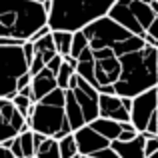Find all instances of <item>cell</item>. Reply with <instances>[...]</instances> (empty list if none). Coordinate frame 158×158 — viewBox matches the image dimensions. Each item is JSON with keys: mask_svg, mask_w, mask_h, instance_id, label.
<instances>
[{"mask_svg": "<svg viewBox=\"0 0 158 158\" xmlns=\"http://www.w3.org/2000/svg\"><path fill=\"white\" fill-rule=\"evenodd\" d=\"M86 48L76 58V72L98 92L134 98L158 84V48L110 16L82 28Z\"/></svg>", "mask_w": 158, "mask_h": 158, "instance_id": "obj_1", "label": "cell"}, {"mask_svg": "<svg viewBox=\"0 0 158 158\" xmlns=\"http://www.w3.org/2000/svg\"><path fill=\"white\" fill-rule=\"evenodd\" d=\"M50 0H0V36L26 42L48 24Z\"/></svg>", "mask_w": 158, "mask_h": 158, "instance_id": "obj_2", "label": "cell"}, {"mask_svg": "<svg viewBox=\"0 0 158 158\" xmlns=\"http://www.w3.org/2000/svg\"><path fill=\"white\" fill-rule=\"evenodd\" d=\"M114 4L116 0H50L48 26L50 30H82L106 16Z\"/></svg>", "mask_w": 158, "mask_h": 158, "instance_id": "obj_3", "label": "cell"}, {"mask_svg": "<svg viewBox=\"0 0 158 158\" xmlns=\"http://www.w3.org/2000/svg\"><path fill=\"white\" fill-rule=\"evenodd\" d=\"M106 16L158 48V12L152 0H116Z\"/></svg>", "mask_w": 158, "mask_h": 158, "instance_id": "obj_4", "label": "cell"}, {"mask_svg": "<svg viewBox=\"0 0 158 158\" xmlns=\"http://www.w3.org/2000/svg\"><path fill=\"white\" fill-rule=\"evenodd\" d=\"M98 90L88 80L74 72L64 88V112L70 132L98 118Z\"/></svg>", "mask_w": 158, "mask_h": 158, "instance_id": "obj_5", "label": "cell"}, {"mask_svg": "<svg viewBox=\"0 0 158 158\" xmlns=\"http://www.w3.org/2000/svg\"><path fill=\"white\" fill-rule=\"evenodd\" d=\"M26 124L30 126V130L40 132L44 136H52L56 140L70 134L64 112V88L56 86L52 92L36 100L32 104L30 116L26 118Z\"/></svg>", "mask_w": 158, "mask_h": 158, "instance_id": "obj_6", "label": "cell"}, {"mask_svg": "<svg viewBox=\"0 0 158 158\" xmlns=\"http://www.w3.org/2000/svg\"><path fill=\"white\" fill-rule=\"evenodd\" d=\"M28 60L22 44L0 46V98H12L16 94V80L28 72Z\"/></svg>", "mask_w": 158, "mask_h": 158, "instance_id": "obj_7", "label": "cell"}, {"mask_svg": "<svg viewBox=\"0 0 158 158\" xmlns=\"http://www.w3.org/2000/svg\"><path fill=\"white\" fill-rule=\"evenodd\" d=\"M130 124L146 136L158 134V84L132 98Z\"/></svg>", "mask_w": 158, "mask_h": 158, "instance_id": "obj_8", "label": "cell"}, {"mask_svg": "<svg viewBox=\"0 0 158 158\" xmlns=\"http://www.w3.org/2000/svg\"><path fill=\"white\" fill-rule=\"evenodd\" d=\"M72 134H74V140H76V146H78V154L94 156V158H118V154L110 148L112 140H108L104 134L94 130L90 124L74 130Z\"/></svg>", "mask_w": 158, "mask_h": 158, "instance_id": "obj_9", "label": "cell"}, {"mask_svg": "<svg viewBox=\"0 0 158 158\" xmlns=\"http://www.w3.org/2000/svg\"><path fill=\"white\" fill-rule=\"evenodd\" d=\"M30 128L26 118L18 112L12 98H0V144L8 138L18 136L22 130Z\"/></svg>", "mask_w": 158, "mask_h": 158, "instance_id": "obj_10", "label": "cell"}, {"mask_svg": "<svg viewBox=\"0 0 158 158\" xmlns=\"http://www.w3.org/2000/svg\"><path fill=\"white\" fill-rule=\"evenodd\" d=\"M132 98L116 94H98V116L116 122H130Z\"/></svg>", "mask_w": 158, "mask_h": 158, "instance_id": "obj_11", "label": "cell"}, {"mask_svg": "<svg viewBox=\"0 0 158 158\" xmlns=\"http://www.w3.org/2000/svg\"><path fill=\"white\" fill-rule=\"evenodd\" d=\"M52 32V30H50ZM48 32V34L40 36L38 40H30L32 44H34V56H32V62H30V74H36L38 70H42L44 66L48 64V62L52 60L54 56H56V46H54L52 42V34Z\"/></svg>", "mask_w": 158, "mask_h": 158, "instance_id": "obj_12", "label": "cell"}, {"mask_svg": "<svg viewBox=\"0 0 158 158\" xmlns=\"http://www.w3.org/2000/svg\"><path fill=\"white\" fill-rule=\"evenodd\" d=\"M144 142L146 134L138 132L130 140H112L110 148L118 154V158H144Z\"/></svg>", "mask_w": 158, "mask_h": 158, "instance_id": "obj_13", "label": "cell"}, {"mask_svg": "<svg viewBox=\"0 0 158 158\" xmlns=\"http://www.w3.org/2000/svg\"><path fill=\"white\" fill-rule=\"evenodd\" d=\"M32 100H40L42 96H46L48 92H52L54 88L58 86L56 82V72H52L48 66H44L42 70H38L36 74H32Z\"/></svg>", "mask_w": 158, "mask_h": 158, "instance_id": "obj_14", "label": "cell"}, {"mask_svg": "<svg viewBox=\"0 0 158 158\" xmlns=\"http://www.w3.org/2000/svg\"><path fill=\"white\" fill-rule=\"evenodd\" d=\"M34 158H60L58 140L52 136H44L34 148Z\"/></svg>", "mask_w": 158, "mask_h": 158, "instance_id": "obj_15", "label": "cell"}, {"mask_svg": "<svg viewBox=\"0 0 158 158\" xmlns=\"http://www.w3.org/2000/svg\"><path fill=\"white\" fill-rule=\"evenodd\" d=\"M52 42L56 46V52L60 54L62 58L70 54V44H72V32L68 30H52Z\"/></svg>", "mask_w": 158, "mask_h": 158, "instance_id": "obj_16", "label": "cell"}, {"mask_svg": "<svg viewBox=\"0 0 158 158\" xmlns=\"http://www.w3.org/2000/svg\"><path fill=\"white\" fill-rule=\"evenodd\" d=\"M58 150H60V158H72L78 154V146H76V140H74L72 132L58 138Z\"/></svg>", "mask_w": 158, "mask_h": 158, "instance_id": "obj_17", "label": "cell"}, {"mask_svg": "<svg viewBox=\"0 0 158 158\" xmlns=\"http://www.w3.org/2000/svg\"><path fill=\"white\" fill-rule=\"evenodd\" d=\"M18 140H20V146H22V158L34 156V132L30 128H26L18 134Z\"/></svg>", "mask_w": 158, "mask_h": 158, "instance_id": "obj_18", "label": "cell"}, {"mask_svg": "<svg viewBox=\"0 0 158 158\" xmlns=\"http://www.w3.org/2000/svg\"><path fill=\"white\" fill-rule=\"evenodd\" d=\"M84 48H86V36H84V32H82V30H74L72 32V44H70V54H68V56H72L74 60H76Z\"/></svg>", "mask_w": 158, "mask_h": 158, "instance_id": "obj_19", "label": "cell"}, {"mask_svg": "<svg viewBox=\"0 0 158 158\" xmlns=\"http://www.w3.org/2000/svg\"><path fill=\"white\" fill-rule=\"evenodd\" d=\"M12 102H14V106L18 108V112L24 116V118H28L30 116V110H32V104L34 102L30 100V96H22V94H14L12 96Z\"/></svg>", "mask_w": 158, "mask_h": 158, "instance_id": "obj_20", "label": "cell"}, {"mask_svg": "<svg viewBox=\"0 0 158 158\" xmlns=\"http://www.w3.org/2000/svg\"><path fill=\"white\" fill-rule=\"evenodd\" d=\"M30 82H32V74H30V70H28V72H24L22 76L16 80V92H18L20 88H24V86H28Z\"/></svg>", "mask_w": 158, "mask_h": 158, "instance_id": "obj_21", "label": "cell"}, {"mask_svg": "<svg viewBox=\"0 0 158 158\" xmlns=\"http://www.w3.org/2000/svg\"><path fill=\"white\" fill-rule=\"evenodd\" d=\"M10 152L14 154V158H22V146H20V140L18 136H14L10 142Z\"/></svg>", "mask_w": 158, "mask_h": 158, "instance_id": "obj_22", "label": "cell"}, {"mask_svg": "<svg viewBox=\"0 0 158 158\" xmlns=\"http://www.w3.org/2000/svg\"><path fill=\"white\" fill-rule=\"evenodd\" d=\"M0 158H14V154L10 152V148H6L4 144H0Z\"/></svg>", "mask_w": 158, "mask_h": 158, "instance_id": "obj_23", "label": "cell"}, {"mask_svg": "<svg viewBox=\"0 0 158 158\" xmlns=\"http://www.w3.org/2000/svg\"><path fill=\"white\" fill-rule=\"evenodd\" d=\"M78 158H94V156H84V154H78Z\"/></svg>", "mask_w": 158, "mask_h": 158, "instance_id": "obj_24", "label": "cell"}, {"mask_svg": "<svg viewBox=\"0 0 158 158\" xmlns=\"http://www.w3.org/2000/svg\"><path fill=\"white\" fill-rule=\"evenodd\" d=\"M32 158H34V156H32Z\"/></svg>", "mask_w": 158, "mask_h": 158, "instance_id": "obj_25", "label": "cell"}]
</instances>
